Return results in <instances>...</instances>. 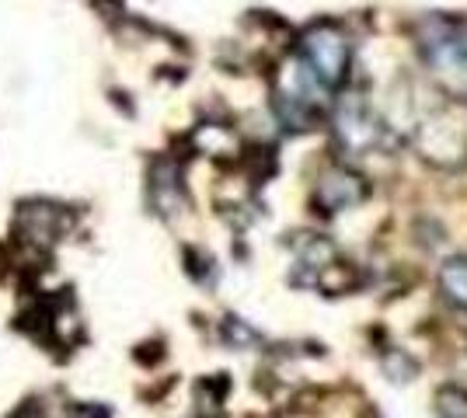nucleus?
<instances>
[{"instance_id": "obj_1", "label": "nucleus", "mask_w": 467, "mask_h": 418, "mask_svg": "<svg viewBox=\"0 0 467 418\" xmlns=\"http://www.w3.org/2000/svg\"><path fill=\"white\" fill-rule=\"evenodd\" d=\"M300 60L325 87H342L349 77V39L338 32V25L321 21L300 42Z\"/></svg>"}, {"instance_id": "obj_2", "label": "nucleus", "mask_w": 467, "mask_h": 418, "mask_svg": "<svg viewBox=\"0 0 467 418\" xmlns=\"http://www.w3.org/2000/svg\"><path fill=\"white\" fill-rule=\"evenodd\" d=\"M380 137H384V126L367 108V101L349 98L338 105V112H335V139H338L342 150L370 154V150L380 147Z\"/></svg>"}, {"instance_id": "obj_3", "label": "nucleus", "mask_w": 467, "mask_h": 418, "mask_svg": "<svg viewBox=\"0 0 467 418\" xmlns=\"http://www.w3.org/2000/svg\"><path fill=\"white\" fill-rule=\"evenodd\" d=\"M419 143L432 164H461L467 158V126L457 119L453 108H443L426 119Z\"/></svg>"}, {"instance_id": "obj_4", "label": "nucleus", "mask_w": 467, "mask_h": 418, "mask_svg": "<svg viewBox=\"0 0 467 418\" xmlns=\"http://www.w3.org/2000/svg\"><path fill=\"white\" fill-rule=\"evenodd\" d=\"M367 192H370V185L363 175H356L346 164H335L314 185V202L321 206V213H342L367 199Z\"/></svg>"}, {"instance_id": "obj_5", "label": "nucleus", "mask_w": 467, "mask_h": 418, "mask_svg": "<svg viewBox=\"0 0 467 418\" xmlns=\"http://www.w3.org/2000/svg\"><path fill=\"white\" fill-rule=\"evenodd\" d=\"M314 286H321L325 293L338 297V293H349V290L359 286V272H356V265H349V261L335 259L314 276Z\"/></svg>"}, {"instance_id": "obj_6", "label": "nucleus", "mask_w": 467, "mask_h": 418, "mask_svg": "<svg viewBox=\"0 0 467 418\" xmlns=\"http://www.w3.org/2000/svg\"><path fill=\"white\" fill-rule=\"evenodd\" d=\"M440 290H443V297H447L453 307L467 311V259L464 255L450 259L447 265L440 269Z\"/></svg>"}, {"instance_id": "obj_7", "label": "nucleus", "mask_w": 467, "mask_h": 418, "mask_svg": "<svg viewBox=\"0 0 467 418\" xmlns=\"http://www.w3.org/2000/svg\"><path fill=\"white\" fill-rule=\"evenodd\" d=\"M436 412L443 418H467L464 387H443V391H436Z\"/></svg>"}]
</instances>
